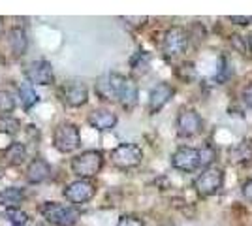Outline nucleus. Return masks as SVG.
Masks as SVG:
<instances>
[{"label": "nucleus", "mask_w": 252, "mask_h": 226, "mask_svg": "<svg viewBox=\"0 0 252 226\" xmlns=\"http://www.w3.org/2000/svg\"><path fill=\"white\" fill-rule=\"evenodd\" d=\"M104 168V153L98 149L81 151L72 159V172L77 179H93Z\"/></svg>", "instance_id": "1"}, {"label": "nucleus", "mask_w": 252, "mask_h": 226, "mask_svg": "<svg viewBox=\"0 0 252 226\" xmlns=\"http://www.w3.org/2000/svg\"><path fill=\"white\" fill-rule=\"evenodd\" d=\"M40 215L51 226H74L79 221V211L74 205L59 204V202H43L38 207Z\"/></svg>", "instance_id": "2"}, {"label": "nucleus", "mask_w": 252, "mask_h": 226, "mask_svg": "<svg viewBox=\"0 0 252 226\" xmlns=\"http://www.w3.org/2000/svg\"><path fill=\"white\" fill-rule=\"evenodd\" d=\"M192 187L194 191L203 196V198H209V196H215L217 193H220L224 189V170L219 168V166H209L205 170H201L194 181H192Z\"/></svg>", "instance_id": "3"}, {"label": "nucleus", "mask_w": 252, "mask_h": 226, "mask_svg": "<svg viewBox=\"0 0 252 226\" xmlns=\"http://www.w3.org/2000/svg\"><path fill=\"white\" fill-rule=\"evenodd\" d=\"M53 145L59 153H74L81 145V130L74 123H61L53 132Z\"/></svg>", "instance_id": "4"}, {"label": "nucleus", "mask_w": 252, "mask_h": 226, "mask_svg": "<svg viewBox=\"0 0 252 226\" xmlns=\"http://www.w3.org/2000/svg\"><path fill=\"white\" fill-rule=\"evenodd\" d=\"M109 159L119 170H134L143 162V149L137 143H121L111 151Z\"/></svg>", "instance_id": "5"}, {"label": "nucleus", "mask_w": 252, "mask_h": 226, "mask_svg": "<svg viewBox=\"0 0 252 226\" xmlns=\"http://www.w3.org/2000/svg\"><path fill=\"white\" fill-rule=\"evenodd\" d=\"M190 42V36L187 32L185 27L181 25H173L169 27L168 31L164 32V38H162V51L166 57H179L187 51Z\"/></svg>", "instance_id": "6"}, {"label": "nucleus", "mask_w": 252, "mask_h": 226, "mask_svg": "<svg viewBox=\"0 0 252 226\" xmlns=\"http://www.w3.org/2000/svg\"><path fill=\"white\" fill-rule=\"evenodd\" d=\"M175 129H177L179 138H194L203 129V119L196 109L183 108L175 119Z\"/></svg>", "instance_id": "7"}, {"label": "nucleus", "mask_w": 252, "mask_h": 226, "mask_svg": "<svg viewBox=\"0 0 252 226\" xmlns=\"http://www.w3.org/2000/svg\"><path fill=\"white\" fill-rule=\"evenodd\" d=\"M169 164L173 170L183 173H190L200 168V157H198V149L190 147V145H181L169 155Z\"/></svg>", "instance_id": "8"}, {"label": "nucleus", "mask_w": 252, "mask_h": 226, "mask_svg": "<svg viewBox=\"0 0 252 226\" xmlns=\"http://www.w3.org/2000/svg\"><path fill=\"white\" fill-rule=\"evenodd\" d=\"M96 194V185L91 179H75L72 183L66 185L64 189V198L75 205H83L91 202Z\"/></svg>", "instance_id": "9"}, {"label": "nucleus", "mask_w": 252, "mask_h": 226, "mask_svg": "<svg viewBox=\"0 0 252 226\" xmlns=\"http://www.w3.org/2000/svg\"><path fill=\"white\" fill-rule=\"evenodd\" d=\"M25 75H27V81L31 85H53L55 83V72H53V66L49 61L45 59H36L27 65L25 68Z\"/></svg>", "instance_id": "10"}, {"label": "nucleus", "mask_w": 252, "mask_h": 226, "mask_svg": "<svg viewBox=\"0 0 252 226\" xmlns=\"http://www.w3.org/2000/svg\"><path fill=\"white\" fill-rule=\"evenodd\" d=\"M173 95H175V89L169 85V83H166V81L157 83V85L151 89V93H149V104H147L149 113L151 115L160 113L171 102Z\"/></svg>", "instance_id": "11"}, {"label": "nucleus", "mask_w": 252, "mask_h": 226, "mask_svg": "<svg viewBox=\"0 0 252 226\" xmlns=\"http://www.w3.org/2000/svg\"><path fill=\"white\" fill-rule=\"evenodd\" d=\"M125 75L117 74V72H109V74L98 77L94 85V91L100 100H105V102H115L117 100V91L123 83Z\"/></svg>", "instance_id": "12"}, {"label": "nucleus", "mask_w": 252, "mask_h": 226, "mask_svg": "<svg viewBox=\"0 0 252 226\" xmlns=\"http://www.w3.org/2000/svg\"><path fill=\"white\" fill-rule=\"evenodd\" d=\"M61 98L68 108H81L89 102V89L85 83L70 81L61 87Z\"/></svg>", "instance_id": "13"}, {"label": "nucleus", "mask_w": 252, "mask_h": 226, "mask_svg": "<svg viewBox=\"0 0 252 226\" xmlns=\"http://www.w3.org/2000/svg\"><path fill=\"white\" fill-rule=\"evenodd\" d=\"M87 123L94 130H98V132H109V130H113L117 127L119 117L111 109L98 108L94 111H91V115L87 117Z\"/></svg>", "instance_id": "14"}, {"label": "nucleus", "mask_w": 252, "mask_h": 226, "mask_svg": "<svg viewBox=\"0 0 252 226\" xmlns=\"http://www.w3.org/2000/svg\"><path fill=\"white\" fill-rule=\"evenodd\" d=\"M137 98H139V91H137L136 81L125 75L123 83L117 91V102H121V106L126 111H130V109H134L137 106Z\"/></svg>", "instance_id": "15"}, {"label": "nucleus", "mask_w": 252, "mask_h": 226, "mask_svg": "<svg viewBox=\"0 0 252 226\" xmlns=\"http://www.w3.org/2000/svg\"><path fill=\"white\" fill-rule=\"evenodd\" d=\"M49 177H51V164L42 157L32 159L27 168V181L31 185H40L47 181Z\"/></svg>", "instance_id": "16"}, {"label": "nucleus", "mask_w": 252, "mask_h": 226, "mask_svg": "<svg viewBox=\"0 0 252 226\" xmlns=\"http://www.w3.org/2000/svg\"><path fill=\"white\" fill-rule=\"evenodd\" d=\"M8 43H10L11 55L15 59H21L23 55L27 53V49H29V36L25 32V29L13 27L10 34H8Z\"/></svg>", "instance_id": "17"}, {"label": "nucleus", "mask_w": 252, "mask_h": 226, "mask_svg": "<svg viewBox=\"0 0 252 226\" xmlns=\"http://www.w3.org/2000/svg\"><path fill=\"white\" fill-rule=\"evenodd\" d=\"M230 159L235 164H247L252 161V138H243L230 149Z\"/></svg>", "instance_id": "18"}, {"label": "nucleus", "mask_w": 252, "mask_h": 226, "mask_svg": "<svg viewBox=\"0 0 252 226\" xmlns=\"http://www.w3.org/2000/svg\"><path fill=\"white\" fill-rule=\"evenodd\" d=\"M19 100H21L23 109L29 111V109H32L36 104H38L40 97H38V93H36L34 85H31L29 81H23L21 85H19Z\"/></svg>", "instance_id": "19"}, {"label": "nucleus", "mask_w": 252, "mask_h": 226, "mask_svg": "<svg viewBox=\"0 0 252 226\" xmlns=\"http://www.w3.org/2000/svg\"><path fill=\"white\" fill-rule=\"evenodd\" d=\"M4 159H6V162L10 166H19L27 159V147L23 143H19V141H15V143H11L10 147L4 151Z\"/></svg>", "instance_id": "20"}, {"label": "nucleus", "mask_w": 252, "mask_h": 226, "mask_svg": "<svg viewBox=\"0 0 252 226\" xmlns=\"http://www.w3.org/2000/svg\"><path fill=\"white\" fill-rule=\"evenodd\" d=\"M25 200V191L23 189H13L8 187L4 191H0V204L8 205V207H17V204H21Z\"/></svg>", "instance_id": "21"}, {"label": "nucleus", "mask_w": 252, "mask_h": 226, "mask_svg": "<svg viewBox=\"0 0 252 226\" xmlns=\"http://www.w3.org/2000/svg\"><path fill=\"white\" fill-rule=\"evenodd\" d=\"M15 109V98L8 91H0V115L10 117V113Z\"/></svg>", "instance_id": "22"}, {"label": "nucleus", "mask_w": 252, "mask_h": 226, "mask_svg": "<svg viewBox=\"0 0 252 226\" xmlns=\"http://www.w3.org/2000/svg\"><path fill=\"white\" fill-rule=\"evenodd\" d=\"M198 157H200V168H209V166H215L213 161L217 159V151L213 149L211 145H203L201 149H198Z\"/></svg>", "instance_id": "23"}, {"label": "nucleus", "mask_w": 252, "mask_h": 226, "mask_svg": "<svg viewBox=\"0 0 252 226\" xmlns=\"http://www.w3.org/2000/svg\"><path fill=\"white\" fill-rule=\"evenodd\" d=\"M6 215L10 217V221L15 226H25L29 223V215H27L23 209H19V207H8Z\"/></svg>", "instance_id": "24"}, {"label": "nucleus", "mask_w": 252, "mask_h": 226, "mask_svg": "<svg viewBox=\"0 0 252 226\" xmlns=\"http://www.w3.org/2000/svg\"><path fill=\"white\" fill-rule=\"evenodd\" d=\"M231 45H233V49H237L241 55H251L252 49H251V42H249V38L247 36H231Z\"/></svg>", "instance_id": "25"}, {"label": "nucleus", "mask_w": 252, "mask_h": 226, "mask_svg": "<svg viewBox=\"0 0 252 226\" xmlns=\"http://www.w3.org/2000/svg\"><path fill=\"white\" fill-rule=\"evenodd\" d=\"M117 226H145L143 223V219L137 215H121L119 217V221H117Z\"/></svg>", "instance_id": "26"}, {"label": "nucleus", "mask_w": 252, "mask_h": 226, "mask_svg": "<svg viewBox=\"0 0 252 226\" xmlns=\"http://www.w3.org/2000/svg\"><path fill=\"white\" fill-rule=\"evenodd\" d=\"M241 102H243V106H245L247 109H252V83H249V85L243 87Z\"/></svg>", "instance_id": "27"}, {"label": "nucleus", "mask_w": 252, "mask_h": 226, "mask_svg": "<svg viewBox=\"0 0 252 226\" xmlns=\"http://www.w3.org/2000/svg\"><path fill=\"white\" fill-rule=\"evenodd\" d=\"M241 196L249 202V204H252V177L251 179H247V181L241 185Z\"/></svg>", "instance_id": "28"}, {"label": "nucleus", "mask_w": 252, "mask_h": 226, "mask_svg": "<svg viewBox=\"0 0 252 226\" xmlns=\"http://www.w3.org/2000/svg\"><path fill=\"white\" fill-rule=\"evenodd\" d=\"M228 21L235 23V25H239V27H249V25L252 23V17H245V15H230Z\"/></svg>", "instance_id": "29"}, {"label": "nucleus", "mask_w": 252, "mask_h": 226, "mask_svg": "<svg viewBox=\"0 0 252 226\" xmlns=\"http://www.w3.org/2000/svg\"><path fill=\"white\" fill-rule=\"evenodd\" d=\"M2 32H4V23H2V17H0V36H2Z\"/></svg>", "instance_id": "30"}]
</instances>
